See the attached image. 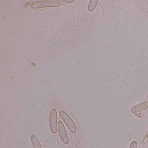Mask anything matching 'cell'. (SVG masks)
Wrapping results in <instances>:
<instances>
[{
  "instance_id": "cell-2",
  "label": "cell",
  "mask_w": 148,
  "mask_h": 148,
  "mask_svg": "<svg viewBox=\"0 0 148 148\" xmlns=\"http://www.w3.org/2000/svg\"><path fill=\"white\" fill-rule=\"evenodd\" d=\"M60 6L59 2L53 1H38L34 2L32 5V7L33 8H41L47 7H57Z\"/></svg>"
},
{
  "instance_id": "cell-5",
  "label": "cell",
  "mask_w": 148,
  "mask_h": 148,
  "mask_svg": "<svg viewBox=\"0 0 148 148\" xmlns=\"http://www.w3.org/2000/svg\"><path fill=\"white\" fill-rule=\"evenodd\" d=\"M148 108V101H145L138 104L132 107L131 112L132 113H138Z\"/></svg>"
},
{
  "instance_id": "cell-3",
  "label": "cell",
  "mask_w": 148,
  "mask_h": 148,
  "mask_svg": "<svg viewBox=\"0 0 148 148\" xmlns=\"http://www.w3.org/2000/svg\"><path fill=\"white\" fill-rule=\"evenodd\" d=\"M57 119V110L55 109H52L50 113V125L51 131L53 133H57L58 130Z\"/></svg>"
},
{
  "instance_id": "cell-4",
  "label": "cell",
  "mask_w": 148,
  "mask_h": 148,
  "mask_svg": "<svg viewBox=\"0 0 148 148\" xmlns=\"http://www.w3.org/2000/svg\"><path fill=\"white\" fill-rule=\"evenodd\" d=\"M58 130L62 142L65 144H67L69 143V138L66 134L64 124L61 120H59L58 122Z\"/></svg>"
},
{
  "instance_id": "cell-1",
  "label": "cell",
  "mask_w": 148,
  "mask_h": 148,
  "mask_svg": "<svg viewBox=\"0 0 148 148\" xmlns=\"http://www.w3.org/2000/svg\"><path fill=\"white\" fill-rule=\"evenodd\" d=\"M59 115L70 130L73 133L76 132L77 130V127L70 116L63 110L60 111Z\"/></svg>"
},
{
  "instance_id": "cell-7",
  "label": "cell",
  "mask_w": 148,
  "mask_h": 148,
  "mask_svg": "<svg viewBox=\"0 0 148 148\" xmlns=\"http://www.w3.org/2000/svg\"><path fill=\"white\" fill-rule=\"evenodd\" d=\"M98 1L97 0H91L89 3L88 10L90 12H92L95 9Z\"/></svg>"
},
{
  "instance_id": "cell-8",
  "label": "cell",
  "mask_w": 148,
  "mask_h": 148,
  "mask_svg": "<svg viewBox=\"0 0 148 148\" xmlns=\"http://www.w3.org/2000/svg\"><path fill=\"white\" fill-rule=\"evenodd\" d=\"M137 146V143L136 141H133L131 142L129 148H136Z\"/></svg>"
},
{
  "instance_id": "cell-6",
  "label": "cell",
  "mask_w": 148,
  "mask_h": 148,
  "mask_svg": "<svg viewBox=\"0 0 148 148\" xmlns=\"http://www.w3.org/2000/svg\"><path fill=\"white\" fill-rule=\"evenodd\" d=\"M30 138H31V141H32V143L33 145L34 148H42L38 138L37 137V136L35 135L32 134V135H31Z\"/></svg>"
}]
</instances>
